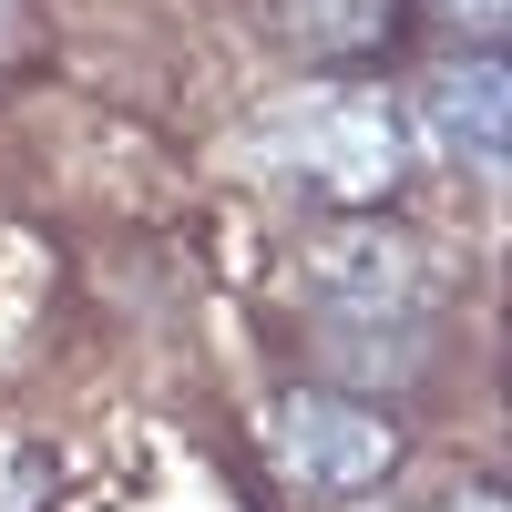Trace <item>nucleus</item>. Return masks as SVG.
Segmentation results:
<instances>
[{
    "label": "nucleus",
    "mask_w": 512,
    "mask_h": 512,
    "mask_svg": "<svg viewBox=\"0 0 512 512\" xmlns=\"http://www.w3.org/2000/svg\"><path fill=\"white\" fill-rule=\"evenodd\" d=\"M308 308L328 359H369L359 379H410L431 328V256L379 216H328L308 236Z\"/></svg>",
    "instance_id": "nucleus-1"
},
{
    "label": "nucleus",
    "mask_w": 512,
    "mask_h": 512,
    "mask_svg": "<svg viewBox=\"0 0 512 512\" xmlns=\"http://www.w3.org/2000/svg\"><path fill=\"white\" fill-rule=\"evenodd\" d=\"M256 164L328 216H369L410 175V134H400V103L369 82H297L256 113Z\"/></svg>",
    "instance_id": "nucleus-2"
},
{
    "label": "nucleus",
    "mask_w": 512,
    "mask_h": 512,
    "mask_svg": "<svg viewBox=\"0 0 512 512\" xmlns=\"http://www.w3.org/2000/svg\"><path fill=\"white\" fill-rule=\"evenodd\" d=\"M267 441H277V472L297 492H328V502H349V492H379L410 461V431H400V410H379L359 390H328V379H308V390H287L267 410Z\"/></svg>",
    "instance_id": "nucleus-3"
},
{
    "label": "nucleus",
    "mask_w": 512,
    "mask_h": 512,
    "mask_svg": "<svg viewBox=\"0 0 512 512\" xmlns=\"http://www.w3.org/2000/svg\"><path fill=\"white\" fill-rule=\"evenodd\" d=\"M431 134L472 164V175H502V154H512V62L502 52H451L431 62Z\"/></svg>",
    "instance_id": "nucleus-4"
},
{
    "label": "nucleus",
    "mask_w": 512,
    "mask_h": 512,
    "mask_svg": "<svg viewBox=\"0 0 512 512\" xmlns=\"http://www.w3.org/2000/svg\"><path fill=\"white\" fill-rule=\"evenodd\" d=\"M400 11L410 0H267V31L308 62H369L400 41Z\"/></svg>",
    "instance_id": "nucleus-5"
},
{
    "label": "nucleus",
    "mask_w": 512,
    "mask_h": 512,
    "mask_svg": "<svg viewBox=\"0 0 512 512\" xmlns=\"http://www.w3.org/2000/svg\"><path fill=\"white\" fill-rule=\"evenodd\" d=\"M41 482H52V451H31V441H21V451H0V512H31Z\"/></svg>",
    "instance_id": "nucleus-6"
},
{
    "label": "nucleus",
    "mask_w": 512,
    "mask_h": 512,
    "mask_svg": "<svg viewBox=\"0 0 512 512\" xmlns=\"http://www.w3.org/2000/svg\"><path fill=\"white\" fill-rule=\"evenodd\" d=\"M441 11H451V21H472V31H502V21H512V0H441Z\"/></svg>",
    "instance_id": "nucleus-7"
},
{
    "label": "nucleus",
    "mask_w": 512,
    "mask_h": 512,
    "mask_svg": "<svg viewBox=\"0 0 512 512\" xmlns=\"http://www.w3.org/2000/svg\"><path fill=\"white\" fill-rule=\"evenodd\" d=\"M451 512H512V502H502L492 482H472V492H451Z\"/></svg>",
    "instance_id": "nucleus-8"
}]
</instances>
